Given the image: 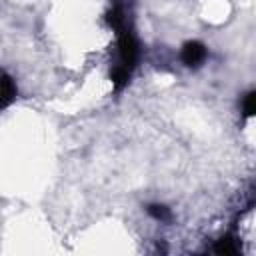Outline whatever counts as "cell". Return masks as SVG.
Listing matches in <instances>:
<instances>
[{
	"label": "cell",
	"instance_id": "obj_1",
	"mask_svg": "<svg viewBox=\"0 0 256 256\" xmlns=\"http://www.w3.org/2000/svg\"><path fill=\"white\" fill-rule=\"evenodd\" d=\"M206 56H208V50H206V46H204L202 42H198V40L186 42V44L182 46V52H180V58H182V62H184L188 68L200 66V64L206 60Z\"/></svg>",
	"mask_w": 256,
	"mask_h": 256
},
{
	"label": "cell",
	"instance_id": "obj_2",
	"mask_svg": "<svg viewBox=\"0 0 256 256\" xmlns=\"http://www.w3.org/2000/svg\"><path fill=\"white\" fill-rule=\"evenodd\" d=\"M16 100V84L10 74L0 70V110L8 108Z\"/></svg>",
	"mask_w": 256,
	"mask_h": 256
},
{
	"label": "cell",
	"instance_id": "obj_5",
	"mask_svg": "<svg viewBox=\"0 0 256 256\" xmlns=\"http://www.w3.org/2000/svg\"><path fill=\"white\" fill-rule=\"evenodd\" d=\"M242 106H244V116H254V112H256V94H254V90H250L246 96H244V102H242Z\"/></svg>",
	"mask_w": 256,
	"mask_h": 256
},
{
	"label": "cell",
	"instance_id": "obj_3",
	"mask_svg": "<svg viewBox=\"0 0 256 256\" xmlns=\"http://www.w3.org/2000/svg\"><path fill=\"white\" fill-rule=\"evenodd\" d=\"M146 212H148L154 220H158V222H170V220H172V212H170V208H168L166 204H160V202H152V204H148V206H146Z\"/></svg>",
	"mask_w": 256,
	"mask_h": 256
},
{
	"label": "cell",
	"instance_id": "obj_4",
	"mask_svg": "<svg viewBox=\"0 0 256 256\" xmlns=\"http://www.w3.org/2000/svg\"><path fill=\"white\" fill-rule=\"evenodd\" d=\"M214 252L224 254V256H232V254H236V252H238V244H236V240H234V238L226 236V238L218 240V244L214 246Z\"/></svg>",
	"mask_w": 256,
	"mask_h": 256
}]
</instances>
